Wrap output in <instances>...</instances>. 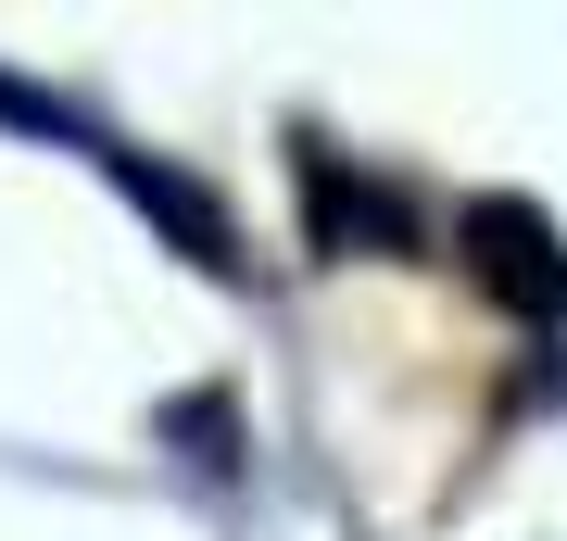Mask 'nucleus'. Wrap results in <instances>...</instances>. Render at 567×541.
<instances>
[{
    "instance_id": "f257e3e1",
    "label": "nucleus",
    "mask_w": 567,
    "mask_h": 541,
    "mask_svg": "<svg viewBox=\"0 0 567 541\" xmlns=\"http://www.w3.org/2000/svg\"><path fill=\"white\" fill-rule=\"evenodd\" d=\"M454 240H466V278L505 302V315H529V327H555V315H567V240H555L543 201L480 189V201L454 215Z\"/></svg>"
},
{
    "instance_id": "f03ea898",
    "label": "nucleus",
    "mask_w": 567,
    "mask_h": 541,
    "mask_svg": "<svg viewBox=\"0 0 567 541\" xmlns=\"http://www.w3.org/2000/svg\"><path fill=\"white\" fill-rule=\"evenodd\" d=\"M102 177L140 201V215L164 227V240H177L189 264H215V278H240V227H227V201H203L189 177H164V164H140V152H102Z\"/></svg>"
},
{
    "instance_id": "7ed1b4c3",
    "label": "nucleus",
    "mask_w": 567,
    "mask_h": 541,
    "mask_svg": "<svg viewBox=\"0 0 567 541\" xmlns=\"http://www.w3.org/2000/svg\"><path fill=\"white\" fill-rule=\"evenodd\" d=\"M303 227H316V252H404L416 240L404 201H379L365 177H341L328 152H303Z\"/></svg>"
}]
</instances>
